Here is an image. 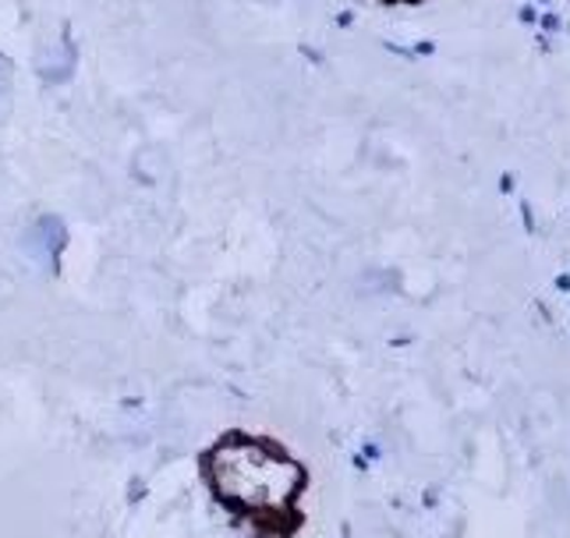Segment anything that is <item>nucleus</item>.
<instances>
[{"label": "nucleus", "mask_w": 570, "mask_h": 538, "mask_svg": "<svg viewBox=\"0 0 570 538\" xmlns=\"http://www.w3.org/2000/svg\"><path fill=\"white\" fill-rule=\"evenodd\" d=\"M203 475L216 500L255 521L287 510L302 489V471L281 450L242 432L224 436L203 453Z\"/></svg>", "instance_id": "obj_1"}]
</instances>
